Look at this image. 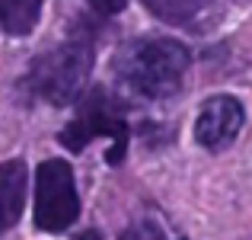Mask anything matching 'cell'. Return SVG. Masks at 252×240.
<instances>
[{
	"instance_id": "6",
	"label": "cell",
	"mask_w": 252,
	"mask_h": 240,
	"mask_svg": "<svg viewBox=\"0 0 252 240\" xmlns=\"http://www.w3.org/2000/svg\"><path fill=\"white\" fill-rule=\"evenodd\" d=\"M23 202H26V163L6 160V163H0V234L19 221Z\"/></svg>"
},
{
	"instance_id": "9",
	"label": "cell",
	"mask_w": 252,
	"mask_h": 240,
	"mask_svg": "<svg viewBox=\"0 0 252 240\" xmlns=\"http://www.w3.org/2000/svg\"><path fill=\"white\" fill-rule=\"evenodd\" d=\"M118 240H163V234L154 224H137V228H128Z\"/></svg>"
},
{
	"instance_id": "1",
	"label": "cell",
	"mask_w": 252,
	"mask_h": 240,
	"mask_svg": "<svg viewBox=\"0 0 252 240\" xmlns=\"http://www.w3.org/2000/svg\"><path fill=\"white\" fill-rule=\"evenodd\" d=\"M189 48L176 39L154 36V39H134L122 45L112 58L115 80L144 99H166L182 86L189 71Z\"/></svg>"
},
{
	"instance_id": "3",
	"label": "cell",
	"mask_w": 252,
	"mask_h": 240,
	"mask_svg": "<svg viewBox=\"0 0 252 240\" xmlns=\"http://www.w3.org/2000/svg\"><path fill=\"white\" fill-rule=\"evenodd\" d=\"M93 138H112V148L105 154V160L112 166H118L125 160V151H128V122H125L122 103L109 90H102V86H93L86 93L77 119L61 131V144L67 151H83Z\"/></svg>"
},
{
	"instance_id": "7",
	"label": "cell",
	"mask_w": 252,
	"mask_h": 240,
	"mask_svg": "<svg viewBox=\"0 0 252 240\" xmlns=\"http://www.w3.org/2000/svg\"><path fill=\"white\" fill-rule=\"evenodd\" d=\"M42 0H0V29L10 36H26L35 29Z\"/></svg>"
},
{
	"instance_id": "5",
	"label": "cell",
	"mask_w": 252,
	"mask_h": 240,
	"mask_svg": "<svg viewBox=\"0 0 252 240\" xmlns=\"http://www.w3.org/2000/svg\"><path fill=\"white\" fill-rule=\"evenodd\" d=\"M243 106L236 96H211L208 103L201 106V116L195 122V138L198 144L217 151L227 148L243 128Z\"/></svg>"
},
{
	"instance_id": "4",
	"label": "cell",
	"mask_w": 252,
	"mask_h": 240,
	"mask_svg": "<svg viewBox=\"0 0 252 240\" xmlns=\"http://www.w3.org/2000/svg\"><path fill=\"white\" fill-rule=\"evenodd\" d=\"M80 215L74 170L67 160H45L35 173V224L48 234H61Z\"/></svg>"
},
{
	"instance_id": "8",
	"label": "cell",
	"mask_w": 252,
	"mask_h": 240,
	"mask_svg": "<svg viewBox=\"0 0 252 240\" xmlns=\"http://www.w3.org/2000/svg\"><path fill=\"white\" fill-rule=\"evenodd\" d=\"M211 0H144L150 13L163 23H185V19L198 16Z\"/></svg>"
},
{
	"instance_id": "2",
	"label": "cell",
	"mask_w": 252,
	"mask_h": 240,
	"mask_svg": "<svg viewBox=\"0 0 252 240\" xmlns=\"http://www.w3.org/2000/svg\"><path fill=\"white\" fill-rule=\"evenodd\" d=\"M90 71H93V32L86 23H80V29H70V36L58 48L35 58V64L29 68V77H26V86L38 99H48L51 106H67L80 93Z\"/></svg>"
},
{
	"instance_id": "10",
	"label": "cell",
	"mask_w": 252,
	"mask_h": 240,
	"mask_svg": "<svg viewBox=\"0 0 252 240\" xmlns=\"http://www.w3.org/2000/svg\"><path fill=\"white\" fill-rule=\"evenodd\" d=\"M125 3H128V0H90L93 10L105 13V16H112V13H122V10H125Z\"/></svg>"
},
{
	"instance_id": "11",
	"label": "cell",
	"mask_w": 252,
	"mask_h": 240,
	"mask_svg": "<svg viewBox=\"0 0 252 240\" xmlns=\"http://www.w3.org/2000/svg\"><path fill=\"white\" fill-rule=\"evenodd\" d=\"M77 240H102L99 231H83V234H77Z\"/></svg>"
}]
</instances>
